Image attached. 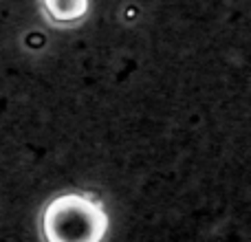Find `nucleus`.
I'll return each mask as SVG.
<instances>
[{
    "instance_id": "f257e3e1",
    "label": "nucleus",
    "mask_w": 251,
    "mask_h": 242,
    "mask_svg": "<svg viewBox=\"0 0 251 242\" xmlns=\"http://www.w3.org/2000/svg\"><path fill=\"white\" fill-rule=\"evenodd\" d=\"M108 234L104 203L88 192H66L44 205L40 236L49 242H100Z\"/></svg>"
},
{
    "instance_id": "f03ea898",
    "label": "nucleus",
    "mask_w": 251,
    "mask_h": 242,
    "mask_svg": "<svg viewBox=\"0 0 251 242\" xmlns=\"http://www.w3.org/2000/svg\"><path fill=\"white\" fill-rule=\"evenodd\" d=\"M40 9L53 26L73 29L88 18L91 0H40Z\"/></svg>"
}]
</instances>
